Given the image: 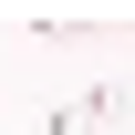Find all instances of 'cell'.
<instances>
[{
	"instance_id": "cell-1",
	"label": "cell",
	"mask_w": 135,
	"mask_h": 135,
	"mask_svg": "<svg viewBox=\"0 0 135 135\" xmlns=\"http://www.w3.org/2000/svg\"><path fill=\"white\" fill-rule=\"evenodd\" d=\"M104 114H114V94H73V104L42 114V135H104Z\"/></svg>"
}]
</instances>
